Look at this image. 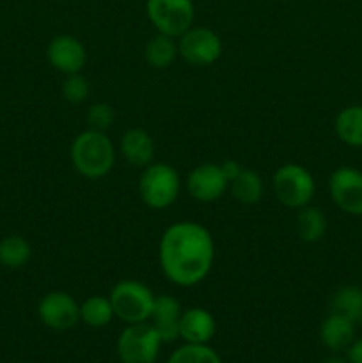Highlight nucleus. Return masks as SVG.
Wrapping results in <instances>:
<instances>
[{
	"mask_svg": "<svg viewBox=\"0 0 362 363\" xmlns=\"http://www.w3.org/2000/svg\"><path fill=\"white\" fill-rule=\"evenodd\" d=\"M162 342L149 321L128 325L117 339V357L121 363H155Z\"/></svg>",
	"mask_w": 362,
	"mask_h": 363,
	"instance_id": "nucleus-6",
	"label": "nucleus"
},
{
	"mask_svg": "<svg viewBox=\"0 0 362 363\" xmlns=\"http://www.w3.org/2000/svg\"><path fill=\"white\" fill-rule=\"evenodd\" d=\"M87 124L91 130L106 131L114 124V108L106 103H94L87 112Z\"/></svg>",
	"mask_w": 362,
	"mask_h": 363,
	"instance_id": "nucleus-26",
	"label": "nucleus"
},
{
	"mask_svg": "<svg viewBox=\"0 0 362 363\" xmlns=\"http://www.w3.org/2000/svg\"><path fill=\"white\" fill-rule=\"evenodd\" d=\"M216 330L215 318L212 312L201 307H192L181 312L180 339L185 344H208Z\"/></svg>",
	"mask_w": 362,
	"mask_h": 363,
	"instance_id": "nucleus-14",
	"label": "nucleus"
},
{
	"mask_svg": "<svg viewBox=\"0 0 362 363\" xmlns=\"http://www.w3.org/2000/svg\"><path fill=\"white\" fill-rule=\"evenodd\" d=\"M181 59L195 67L212 66L222 55V41L219 34L206 27H190L177 43Z\"/></svg>",
	"mask_w": 362,
	"mask_h": 363,
	"instance_id": "nucleus-8",
	"label": "nucleus"
},
{
	"mask_svg": "<svg viewBox=\"0 0 362 363\" xmlns=\"http://www.w3.org/2000/svg\"><path fill=\"white\" fill-rule=\"evenodd\" d=\"M330 308L353 321L355 326L362 325V289L357 286L339 287L330 300Z\"/></svg>",
	"mask_w": 362,
	"mask_h": 363,
	"instance_id": "nucleus-20",
	"label": "nucleus"
},
{
	"mask_svg": "<svg viewBox=\"0 0 362 363\" xmlns=\"http://www.w3.org/2000/svg\"><path fill=\"white\" fill-rule=\"evenodd\" d=\"M334 128L343 144L362 147V105H350L341 110Z\"/></svg>",
	"mask_w": 362,
	"mask_h": 363,
	"instance_id": "nucleus-17",
	"label": "nucleus"
},
{
	"mask_svg": "<svg viewBox=\"0 0 362 363\" xmlns=\"http://www.w3.org/2000/svg\"><path fill=\"white\" fill-rule=\"evenodd\" d=\"M109 298L116 318L126 325H135L149 321L156 296L146 284L128 279L117 282Z\"/></svg>",
	"mask_w": 362,
	"mask_h": 363,
	"instance_id": "nucleus-4",
	"label": "nucleus"
},
{
	"mask_svg": "<svg viewBox=\"0 0 362 363\" xmlns=\"http://www.w3.org/2000/svg\"><path fill=\"white\" fill-rule=\"evenodd\" d=\"M273 191L277 201L290 209H300L311 204L316 194L312 174L298 163H286L273 174Z\"/></svg>",
	"mask_w": 362,
	"mask_h": 363,
	"instance_id": "nucleus-5",
	"label": "nucleus"
},
{
	"mask_svg": "<svg viewBox=\"0 0 362 363\" xmlns=\"http://www.w3.org/2000/svg\"><path fill=\"white\" fill-rule=\"evenodd\" d=\"M334 204L348 215H362V172L355 167H339L329 177Z\"/></svg>",
	"mask_w": 362,
	"mask_h": 363,
	"instance_id": "nucleus-9",
	"label": "nucleus"
},
{
	"mask_svg": "<svg viewBox=\"0 0 362 363\" xmlns=\"http://www.w3.org/2000/svg\"><path fill=\"white\" fill-rule=\"evenodd\" d=\"M167 363H222V360L208 344H185L170 354Z\"/></svg>",
	"mask_w": 362,
	"mask_h": 363,
	"instance_id": "nucleus-24",
	"label": "nucleus"
},
{
	"mask_svg": "<svg viewBox=\"0 0 362 363\" xmlns=\"http://www.w3.org/2000/svg\"><path fill=\"white\" fill-rule=\"evenodd\" d=\"M146 13L160 34L176 39L194 25L195 7L192 0H148Z\"/></svg>",
	"mask_w": 362,
	"mask_h": 363,
	"instance_id": "nucleus-7",
	"label": "nucleus"
},
{
	"mask_svg": "<svg viewBox=\"0 0 362 363\" xmlns=\"http://www.w3.org/2000/svg\"><path fill=\"white\" fill-rule=\"evenodd\" d=\"M229 186L234 199L240 201L241 204H256L263 197V181L254 170L243 169L238 174L236 179L231 181Z\"/></svg>",
	"mask_w": 362,
	"mask_h": 363,
	"instance_id": "nucleus-23",
	"label": "nucleus"
},
{
	"mask_svg": "<svg viewBox=\"0 0 362 363\" xmlns=\"http://www.w3.org/2000/svg\"><path fill=\"white\" fill-rule=\"evenodd\" d=\"M227 183L222 169L216 163H202L195 167L187 177V190L195 201L215 202L226 194Z\"/></svg>",
	"mask_w": 362,
	"mask_h": 363,
	"instance_id": "nucleus-12",
	"label": "nucleus"
},
{
	"mask_svg": "<svg viewBox=\"0 0 362 363\" xmlns=\"http://www.w3.org/2000/svg\"><path fill=\"white\" fill-rule=\"evenodd\" d=\"M162 273L180 287H194L212 272L215 261L213 236L197 222H176L163 230L158 245Z\"/></svg>",
	"mask_w": 362,
	"mask_h": 363,
	"instance_id": "nucleus-1",
	"label": "nucleus"
},
{
	"mask_svg": "<svg viewBox=\"0 0 362 363\" xmlns=\"http://www.w3.org/2000/svg\"><path fill=\"white\" fill-rule=\"evenodd\" d=\"M71 162L75 170L87 179H99L112 170L116 147L105 131L85 130L71 144Z\"/></svg>",
	"mask_w": 362,
	"mask_h": 363,
	"instance_id": "nucleus-2",
	"label": "nucleus"
},
{
	"mask_svg": "<svg viewBox=\"0 0 362 363\" xmlns=\"http://www.w3.org/2000/svg\"><path fill=\"white\" fill-rule=\"evenodd\" d=\"M46 59L53 69L62 74H75L84 69L87 62L85 46L75 35H57L46 46Z\"/></svg>",
	"mask_w": 362,
	"mask_h": 363,
	"instance_id": "nucleus-11",
	"label": "nucleus"
},
{
	"mask_svg": "<svg viewBox=\"0 0 362 363\" xmlns=\"http://www.w3.org/2000/svg\"><path fill=\"white\" fill-rule=\"evenodd\" d=\"M181 312L183 311H181L180 301L174 296L160 294V296L155 298L149 323L155 326L163 342H172V340L180 339Z\"/></svg>",
	"mask_w": 362,
	"mask_h": 363,
	"instance_id": "nucleus-13",
	"label": "nucleus"
},
{
	"mask_svg": "<svg viewBox=\"0 0 362 363\" xmlns=\"http://www.w3.org/2000/svg\"><path fill=\"white\" fill-rule=\"evenodd\" d=\"M119 149L130 165L142 167L144 169L149 163H153L155 142H153L151 135L148 131L141 130V128H131V130H128L121 137Z\"/></svg>",
	"mask_w": 362,
	"mask_h": 363,
	"instance_id": "nucleus-16",
	"label": "nucleus"
},
{
	"mask_svg": "<svg viewBox=\"0 0 362 363\" xmlns=\"http://www.w3.org/2000/svg\"><path fill=\"white\" fill-rule=\"evenodd\" d=\"M220 169H222V172H224V176H226L227 183H231L233 179H236L238 174L243 170V169H241L240 163L234 162V160H227V162L220 163Z\"/></svg>",
	"mask_w": 362,
	"mask_h": 363,
	"instance_id": "nucleus-27",
	"label": "nucleus"
},
{
	"mask_svg": "<svg viewBox=\"0 0 362 363\" xmlns=\"http://www.w3.org/2000/svg\"><path fill=\"white\" fill-rule=\"evenodd\" d=\"M323 363H346L341 357H329Z\"/></svg>",
	"mask_w": 362,
	"mask_h": 363,
	"instance_id": "nucleus-29",
	"label": "nucleus"
},
{
	"mask_svg": "<svg viewBox=\"0 0 362 363\" xmlns=\"http://www.w3.org/2000/svg\"><path fill=\"white\" fill-rule=\"evenodd\" d=\"M319 340L334 353L348 350V346L355 340V323L343 314L332 312L319 326Z\"/></svg>",
	"mask_w": 362,
	"mask_h": 363,
	"instance_id": "nucleus-15",
	"label": "nucleus"
},
{
	"mask_svg": "<svg viewBox=\"0 0 362 363\" xmlns=\"http://www.w3.org/2000/svg\"><path fill=\"white\" fill-rule=\"evenodd\" d=\"M181 190L177 170L169 163H149L138 179V195L148 208L165 209L176 202Z\"/></svg>",
	"mask_w": 362,
	"mask_h": 363,
	"instance_id": "nucleus-3",
	"label": "nucleus"
},
{
	"mask_svg": "<svg viewBox=\"0 0 362 363\" xmlns=\"http://www.w3.org/2000/svg\"><path fill=\"white\" fill-rule=\"evenodd\" d=\"M38 315L43 325L48 328L66 332L75 328L80 321V305L71 294L64 291H52L39 301Z\"/></svg>",
	"mask_w": 362,
	"mask_h": 363,
	"instance_id": "nucleus-10",
	"label": "nucleus"
},
{
	"mask_svg": "<svg viewBox=\"0 0 362 363\" xmlns=\"http://www.w3.org/2000/svg\"><path fill=\"white\" fill-rule=\"evenodd\" d=\"M89 82L87 78L82 77L80 73L66 74V80L62 82V96L70 103H82L87 99L89 96Z\"/></svg>",
	"mask_w": 362,
	"mask_h": 363,
	"instance_id": "nucleus-25",
	"label": "nucleus"
},
{
	"mask_svg": "<svg viewBox=\"0 0 362 363\" xmlns=\"http://www.w3.org/2000/svg\"><path fill=\"white\" fill-rule=\"evenodd\" d=\"M348 363H362V337L355 339L346 350Z\"/></svg>",
	"mask_w": 362,
	"mask_h": 363,
	"instance_id": "nucleus-28",
	"label": "nucleus"
},
{
	"mask_svg": "<svg viewBox=\"0 0 362 363\" xmlns=\"http://www.w3.org/2000/svg\"><path fill=\"white\" fill-rule=\"evenodd\" d=\"M297 233L305 243H316L327 234V216L319 208L307 204L297 213Z\"/></svg>",
	"mask_w": 362,
	"mask_h": 363,
	"instance_id": "nucleus-18",
	"label": "nucleus"
},
{
	"mask_svg": "<svg viewBox=\"0 0 362 363\" xmlns=\"http://www.w3.org/2000/svg\"><path fill=\"white\" fill-rule=\"evenodd\" d=\"M32 247L25 238L7 236L0 240V264L9 269H20L31 261Z\"/></svg>",
	"mask_w": 362,
	"mask_h": 363,
	"instance_id": "nucleus-21",
	"label": "nucleus"
},
{
	"mask_svg": "<svg viewBox=\"0 0 362 363\" xmlns=\"http://www.w3.org/2000/svg\"><path fill=\"white\" fill-rule=\"evenodd\" d=\"M114 318V307L106 296H91L80 305V321L91 328H103Z\"/></svg>",
	"mask_w": 362,
	"mask_h": 363,
	"instance_id": "nucleus-22",
	"label": "nucleus"
},
{
	"mask_svg": "<svg viewBox=\"0 0 362 363\" xmlns=\"http://www.w3.org/2000/svg\"><path fill=\"white\" fill-rule=\"evenodd\" d=\"M144 55L149 66L155 67V69H165L176 60V57L180 55V50H177V43L174 41V38L158 32L148 41Z\"/></svg>",
	"mask_w": 362,
	"mask_h": 363,
	"instance_id": "nucleus-19",
	"label": "nucleus"
}]
</instances>
